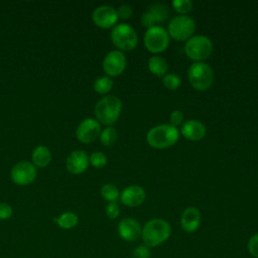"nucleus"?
Listing matches in <instances>:
<instances>
[{
    "label": "nucleus",
    "instance_id": "obj_1",
    "mask_svg": "<svg viewBox=\"0 0 258 258\" xmlns=\"http://www.w3.org/2000/svg\"><path fill=\"white\" fill-rule=\"evenodd\" d=\"M171 233L169 223L163 219H151L145 223L141 231V237L144 245L147 247H156L165 242Z\"/></svg>",
    "mask_w": 258,
    "mask_h": 258
},
{
    "label": "nucleus",
    "instance_id": "obj_2",
    "mask_svg": "<svg viewBox=\"0 0 258 258\" xmlns=\"http://www.w3.org/2000/svg\"><path fill=\"white\" fill-rule=\"evenodd\" d=\"M179 138V131L170 124L152 127L146 134V141L152 148L165 149L174 145Z\"/></svg>",
    "mask_w": 258,
    "mask_h": 258
},
{
    "label": "nucleus",
    "instance_id": "obj_3",
    "mask_svg": "<svg viewBox=\"0 0 258 258\" xmlns=\"http://www.w3.org/2000/svg\"><path fill=\"white\" fill-rule=\"evenodd\" d=\"M122 111V102L115 95H109L100 99L95 106V115L98 121L111 126L119 118Z\"/></svg>",
    "mask_w": 258,
    "mask_h": 258
},
{
    "label": "nucleus",
    "instance_id": "obj_4",
    "mask_svg": "<svg viewBox=\"0 0 258 258\" xmlns=\"http://www.w3.org/2000/svg\"><path fill=\"white\" fill-rule=\"evenodd\" d=\"M187 79L195 90L206 91L213 85L214 71L204 61H195L187 70Z\"/></svg>",
    "mask_w": 258,
    "mask_h": 258
},
{
    "label": "nucleus",
    "instance_id": "obj_5",
    "mask_svg": "<svg viewBox=\"0 0 258 258\" xmlns=\"http://www.w3.org/2000/svg\"><path fill=\"white\" fill-rule=\"evenodd\" d=\"M111 40L119 49L129 51L136 47L138 43V35L132 26L126 23H120L113 27L111 31Z\"/></svg>",
    "mask_w": 258,
    "mask_h": 258
},
{
    "label": "nucleus",
    "instance_id": "obj_6",
    "mask_svg": "<svg viewBox=\"0 0 258 258\" xmlns=\"http://www.w3.org/2000/svg\"><path fill=\"white\" fill-rule=\"evenodd\" d=\"M213 51L212 40L205 35H195L186 40L184 52L195 61H204Z\"/></svg>",
    "mask_w": 258,
    "mask_h": 258
},
{
    "label": "nucleus",
    "instance_id": "obj_7",
    "mask_svg": "<svg viewBox=\"0 0 258 258\" xmlns=\"http://www.w3.org/2000/svg\"><path fill=\"white\" fill-rule=\"evenodd\" d=\"M196 30V22L188 15L174 16L167 25V33L177 41L189 39Z\"/></svg>",
    "mask_w": 258,
    "mask_h": 258
},
{
    "label": "nucleus",
    "instance_id": "obj_8",
    "mask_svg": "<svg viewBox=\"0 0 258 258\" xmlns=\"http://www.w3.org/2000/svg\"><path fill=\"white\" fill-rule=\"evenodd\" d=\"M144 45L146 49L152 53H160L164 51L169 44V35L163 27L154 25L147 28L144 34Z\"/></svg>",
    "mask_w": 258,
    "mask_h": 258
},
{
    "label": "nucleus",
    "instance_id": "obj_9",
    "mask_svg": "<svg viewBox=\"0 0 258 258\" xmlns=\"http://www.w3.org/2000/svg\"><path fill=\"white\" fill-rule=\"evenodd\" d=\"M35 166L28 161H19L13 165L10 175L14 183L18 185H27L34 181L36 177Z\"/></svg>",
    "mask_w": 258,
    "mask_h": 258
},
{
    "label": "nucleus",
    "instance_id": "obj_10",
    "mask_svg": "<svg viewBox=\"0 0 258 258\" xmlns=\"http://www.w3.org/2000/svg\"><path fill=\"white\" fill-rule=\"evenodd\" d=\"M126 68V56L121 50H112L103 60V70L110 77L120 76Z\"/></svg>",
    "mask_w": 258,
    "mask_h": 258
},
{
    "label": "nucleus",
    "instance_id": "obj_11",
    "mask_svg": "<svg viewBox=\"0 0 258 258\" xmlns=\"http://www.w3.org/2000/svg\"><path fill=\"white\" fill-rule=\"evenodd\" d=\"M100 134L101 125L97 120L93 118L84 119L79 124L76 131L77 138L82 143H91L95 141L100 136Z\"/></svg>",
    "mask_w": 258,
    "mask_h": 258
},
{
    "label": "nucleus",
    "instance_id": "obj_12",
    "mask_svg": "<svg viewBox=\"0 0 258 258\" xmlns=\"http://www.w3.org/2000/svg\"><path fill=\"white\" fill-rule=\"evenodd\" d=\"M94 23L101 28L107 29L114 27L118 20V14L115 8L108 5H101L95 8L92 13Z\"/></svg>",
    "mask_w": 258,
    "mask_h": 258
},
{
    "label": "nucleus",
    "instance_id": "obj_13",
    "mask_svg": "<svg viewBox=\"0 0 258 258\" xmlns=\"http://www.w3.org/2000/svg\"><path fill=\"white\" fill-rule=\"evenodd\" d=\"M119 236L125 241H135L141 236V227L138 221L132 218L122 219L117 227Z\"/></svg>",
    "mask_w": 258,
    "mask_h": 258
},
{
    "label": "nucleus",
    "instance_id": "obj_14",
    "mask_svg": "<svg viewBox=\"0 0 258 258\" xmlns=\"http://www.w3.org/2000/svg\"><path fill=\"white\" fill-rule=\"evenodd\" d=\"M89 156L84 150H75L67 158L66 165L68 170L74 174L83 173L89 166Z\"/></svg>",
    "mask_w": 258,
    "mask_h": 258
},
{
    "label": "nucleus",
    "instance_id": "obj_15",
    "mask_svg": "<svg viewBox=\"0 0 258 258\" xmlns=\"http://www.w3.org/2000/svg\"><path fill=\"white\" fill-rule=\"evenodd\" d=\"M180 132L182 136L190 141H200L206 136V126L199 120L190 119L181 125Z\"/></svg>",
    "mask_w": 258,
    "mask_h": 258
},
{
    "label": "nucleus",
    "instance_id": "obj_16",
    "mask_svg": "<svg viewBox=\"0 0 258 258\" xmlns=\"http://www.w3.org/2000/svg\"><path fill=\"white\" fill-rule=\"evenodd\" d=\"M145 190L139 185H129L120 194V200L122 204L127 207L133 208L140 206L145 200Z\"/></svg>",
    "mask_w": 258,
    "mask_h": 258
},
{
    "label": "nucleus",
    "instance_id": "obj_17",
    "mask_svg": "<svg viewBox=\"0 0 258 258\" xmlns=\"http://www.w3.org/2000/svg\"><path fill=\"white\" fill-rule=\"evenodd\" d=\"M201 224V213L196 207H187L181 214L180 225L186 233H194Z\"/></svg>",
    "mask_w": 258,
    "mask_h": 258
},
{
    "label": "nucleus",
    "instance_id": "obj_18",
    "mask_svg": "<svg viewBox=\"0 0 258 258\" xmlns=\"http://www.w3.org/2000/svg\"><path fill=\"white\" fill-rule=\"evenodd\" d=\"M147 67L150 73L156 77H164L168 66L167 61L160 55H152L147 61Z\"/></svg>",
    "mask_w": 258,
    "mask_h": 258
},
{
    "label": "nucleus",
    "instance_id": "obj_19",
    "mask_svg": "<svg viewBox=\"0 0 258 258\" xmlns=\"http://www.w3.org/2000/svg\"><path fill=\"white\" fill-rule=\"evenodd\" d=\"M31 157H32L33 163L36 166L45 167L46 165L49 164V162L51 160V153L46 146L39 145L33 150Z\"/></svg>",
    "mask_w": 258,
    "mask_h": 258
},
{
    "label": "nucleus",
    "instance_id": "obj_20",
    "mask_svg": "<svg viewBox=\"0 0 258 258\" xmlns=\"http://www.w3.org/2000/svg\"><path fill=\"white\" fill-rule=\"evenodd\" d=\"M147 10L153 15L157 23H162L163 21H165L170 14L169 9L163 3H152L148 6Z\"/></svg>",
    "mask_w": 258,
    "mask_h": 258
},
{
    "label": "nucleus",
    "instance_id": "obj_21",
    "mask_svg": "<svg viewBox=\"0 0 258 258\" xmlns=\"http://www.w3.org/2000/svg\"><path fill=\"white\" fill-rule=\"evenodd\" d=\"M54 222L58 225L59 228L64 230H70L77 226L79 222V218L73 212H66L61 214L59 217H57L56 219H54Z\"/></svg>",
    "mask_w": 258,
    "mask_h": 258
},
{
    "label": "nucleus",
    "instance_id": "obj_22",
    "mask_svg": "<svg viewBox=\"0 0 258 258\" xmlns=\"http://www.w3.org/2000/svg\"><path fill=\"white\" fill-rule=\"evenodd\" d=\"M101 196L105 201L113 203L118 200V198L120 197V192L115 184L106 183L101 187Z\"/></svg>",
    "mask_w": 258,
    "mask_h": 258
},
{
    "label": "nucleus",
    "instance_id": "obj_23",
    "mask_svg": "<svg viewBox=\"0 0 258 258\" xmlns=\"http://www.w3.org/2000/svg\"><path fill=\"white\" fill-rule=\"evenodd\" d=\"M100 141L105 146H112L117 141V131L114 127L108 126L100 134Z\"/></svg>",
    "mask_w": 258,
    "mask_h": 258
},
{
    "label": "nucleus",
    "instance_id": "obj_24",
    "mask_svg": "<svg viewBox=\"0 0 258 258\" xmlns=\"http://www.w3.org/2000/svg\"><path fill=\"white\" fill-rule=\"evenodd\" d=\"M113 87V81L109 77H99L94 82V90L99 94H107Z\"/></svg>",
    "mask_w": 258,
    "mask_h": 258
},
{
    "label": "nucleus",
    "instance_id": "obj_25",
    "mask_svg": "<svg viewBox=\"0 0 258 258\" xmlns=\"http://www.w3.org/2000/svg\"><path fill=\"white\" fill-rule=\"evenodd\" d=\"M173 9L179 13V15H186L192 10L194 4L190 0H174L171 3Z\"/></svg>",
    "mask_w": 258,
    "mask_h": 258
},
{
    "label": "nucleus",
    "instance_id": "obj_26",
    "mask_svg": "<svg viewBox=\"0 0 258 258\" xmlns=\"http://www.w3.org/2000/svg\"><path fill=\"white\" fill-rule=\"evenodd\" d=\"M162 84L168 90L173 91L179 88L181 81L180 78L175 74H166L164 77H162Z\"/></svg>",
    "mask_w": 258,
    "mask_h": 258
},
{
    "label": "nucleus",
    "instance_id": "obj_27",
    "mask_svg": "<svg viewBox=\"0 0 258 258\" xmlns=\"http://www.w3.org/2000/svg\"><path fill=\"white\" fill-rule=\"evenodd\" d=\"M107 156L101 151L93 152L89 157V162L95 168H102L107 164Z\"/></svg>",
    "mask_w": 258,
    "mask_h": 258
},
{
    "label": "nucleus",
    "instance_id": "obj_28",
    "mask_svg": "<svg viewBox=\"0 0 258 258\" xmlns=\"http://www.w3.org/2000/svg\"><path fill=\"white\" fill-rule=\"evenodd\" d=\"M149 257H150L149 247H147L144 244L137 246L132 252V258H149Z\"/></svg>",
    "mask_w": 258,
    "mask_h": 258
},
{
    "label": "nucleus",
    "instance_id": "obj_29",
    "mask_svg": "<svg viewBox=\"0 0 258 258\" xmlns=\"http://www.w3.org/2000/svg\"><path fill=\"white\" fill-rule=\"evenodd\" d=\"M169 122H170V125H172L176 128L178 126H181L183 124V114H182V112L179 111V110L172 111L169 115Z\"/></svg>",
    "mask_w": 258,
    "mask_h": 258
},
{
    "label": "nucleus",
    "instance_id": "obj_30",
    "mask_svg": "<svg viewBox=\"0 0 258 258\" xmlns=\"http://www.w3.org/2000/svg\"><path fill=\"white\" fill-rule=\"evenodd\" d=\"M119 214H120V209H119V206L116 202H113V203H109L106 207V215L109 219L111 220H115L119 217Z\"/></svg>",
    "mask_w": 258,
    "mask_h": 258
},
{
    "label": "nucleus",
    "instance_id": "obj_31",
    "mask_svg": "<svg viewBox=\"0 0 258 258\" xmlns=\"http://www.w3.org/2000/svg\"><path fill=\"white\" fill-rule=\"evenodd\" d=\"M116 11H117V14H118V18H121V19H124V20L130 18L132 13H133L132 7L128 4L120 5Z\"/></svg>",
    "mask_w": 258,
    "mask_h": 258
},
{
    "label": "nucleus",
    "instance_id": "obj_32",
    "mask_svg": "<svg viewBox=\"0 0 258 258\" xmlns=\"http://www.w3.org/2000/svg\"><path fill=\"white\" fill-rule=\"evenodd\" d=\"M140 22H141V24H142L144 27H146V28H150V27L154 26L155 23H156V21H155L153 15H152L148 10H146V11L141 15V17H140Z\"/></svg>",
    "mask_w": 258,
    "mask_h": 258
},
{
    "label": "nucleus",
    "instance_id": "obj_33",
    "mask_svg": "<svg viewBox=\"0 0 258 258\" xmlns=\"http://www.w3.org/2000/svg\"><path fill=\"white\" fill-rule=\"evenodd\" d=\"M248 250L250 252V254L255 257L258 258V233L253 235L249 241H248Z\"/></svg>",
    "mask_w": 258,
    "mask_h": 258
},
{
    "label": "nucleus",
    "instance_id": "obj_34",
    "mask_svg": "<svg viewBox=\"0 0 258 258\" xmlns=\"http://www.w3.org/2000/svg\"><path fill=\"white\" fill-rule=\"evenodd\" d=\"M13 214V210L10 205L6 203H0V220H7Z\"/></svg>",
    "mask_w": 258,
    "mask_h": 258
}]
</instances>
